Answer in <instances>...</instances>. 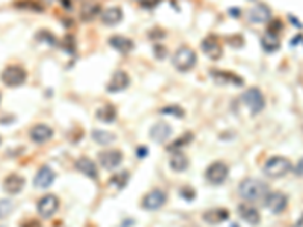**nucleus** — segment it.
<instances>
[{
  "label": "nucleus",
  "mask_w": 303,
  "mask_h": 227,
  "mask_svg": "<svg viewBox=\"0 0 303 227\" xmlns=\"http://www.w3.org/2000/svg\"><path fill=\"white\" fill-rule=\"evenodd\" d=\"M238 192L249 203H255L259 200H265V197L268 195V185L259 179H253V177H247L240 183Z\"/></svg>",
  "instance_id": "obj_1"
},
{
  "label": "nucleus",
  "mask_w": 303,
  "mask_h": 227,
  "mask_svg": "<svg viewBox=\"0 0 303 227\" xmlns=\"http://www.w3.org/2000/svg\"><path fill=\"white\" fill-rule=\"evenodd\" d=\"M264 174L271 179H281L287 176L290 171L293 170V164L288 158L284 156H273L264 164Z\"/></svg>",
  "instance_id": "obj_2"
},
{
  "label": "nucleus",
  "mask_w": 303,
  "mask_h": 227,
  "mask_svg": "<svg viewBox=\"0 0 303 227\" xmlns=\"http://www.w3.org/2000/svg\"><path fill=\"white\" fill-rule=\"evenodd\" d=\"M26 77H27L26 70L21 65H15V64H11V65L5 67L2 74H0L2 83L9 87V88H15V87L23 85L26 82Z\"/></svg>",
  "instance_id": "obj_3"
},
{
  "label": "nucleus",
  "mask_w": 303,
  "mask_h": 227,
  "mask_svg": "<svg viewBox=\"0 0 303 227\" xmlns=\"http://www.w3.org/2000/svg\"><path fill=\"white\" fill-rule=\"evenodd\" d=\"M197 62V55L196 52L188 47V46H182L176 50L175 56H173V65L179 70V71H189L194 68Z\"/></svg>",
  "instance_id": "obj_4"
},
{
  "label": "nucleus",
  "mask_w": 303,
  "mask_h": 227,
  "mask_svg": "<svg viewBox=\"0 0 303 227\" xmlns=\"http://www.w3.org/2000/svg\"><path fill=\"white\" fill-rule=\"evenodd\" d=\"M241 99L242 102H244V105L250 109V112L253 114V115L261 112L264 109V106H265L264 94L258 88H249L247 91H244Z\"/></svg>",
  "instance_id": "obj_5"
},
{
  "label": "nucleus",
  "mask_w": 303,
  "mask_h": 227,
  "mask_svg": "<svg viewBox=\"0 0 303 227\" xmlns=\"http://www.w3.org/2000/svg\"><path fill=\"white\" fill-rule=\"evenodd\" d=\"M60 209V198L55 194H47L37 203V211L41 218H52Z\"/></svg>",
  "instance_id": "obj_6"
},
{
  "label": "nucleus",
  "mask_w": 303,
  "mask_h": 227,
  "mask_svg": "<svg viewBox=\"0 0 303 227\" xmlns=\"http://www.w3.org/2000/svg\"><path fill=\"white\" fill-rule=\"evenodd\" d=\"M264 202H265V206L268 208V211L271 214H276V215L282 214L288 206V197L281 191L268 192V195L265 197Z\"/></svg>",
  "instance_id": "obj_7"
},
{
  "label": "nucleus",
  "mask_w": 303,
  "mask_h": 227,
  "mask_svg": "<svg viewBox=\"0 0 303 227\" xmlns=\"http://www.w3.org/2000/svg\"><path fill=\"white\" fill-rule=\"evenodd\" d=\"M228 174H229V168L225 162L222 161H217V162H212L208 168H206V179L209 183L212 185H222L226 179H228Z\"/></svg>",
  "instance_id": "obj_8"
},
{
  "label": "nucleus",
  "mask_w": 303,
  "mask_h": 227,
  "mask_svg": "<svg viewBox=\"0 0 303 227\" xmlns=\"http://www.w3.org/2000/svg\"><path fill=\"white\" fill-rule=\"evenodd\" d=\"M99 162L105 170H116L123 162V153L119 149H108L99 153Z\"/></svg>",
  "instance_id": "obj_9"
},
{
  "label": "nucleus",
  "mask_w": 303,
  "mask_h": 227,
  "mask_svg": "<svg viewBox=\"0 0 303 227\" xmlns=\"http://www.w3.org/2000/svg\"><path fill=\"white\" fill-rule=\"evenodd\" d=\"M167 202V195L164 191L161 189H153L150 192H147L141 202V206L146 209V211H156L159 208H162Z\"/></svg>",
  "instance_id": "obj_10"
},
{
  "label": "nucleus",
  "mask_w": 303,
  "mask_h": 227,
  "mask_svg": "<svg viewBox=\"0 0 303 227\" xmlns=\"http://www.w3.org/2000/svg\"><path fill=\"white\" fill-rule=\"evenodd\" d=\"M247 18L255 24H264L271 20V9L265 3H259L247 12Z\"/></svg>",
  "instance_id": "obj_11"
},
{
  "label": "nucleus",
  "mask_w": 303,
  "mask_h": 227,
  "mask_svg": "<svg viewBox=\"0 0 303 227\" xmlns=\"http://www.w3.org/2000/svg\"><path fill=\"white\" fill-rule=\"evenodd\" d=\"M130 83V79H129V74L123 70H119L113 74V77L109 79L108 85H106V90L109 93H120L123 90H126Z\"/></svg>",
  "instance_id": "obj_12"
},
{
  "label": "nucleus",
  "mask_w": 303,
  "mask_h": 227,
  "mask_svg": "<svg viewBox=\"0 0 303 227\" xmlns=\"http://www.w3.org/2000/svg\"><path fill=\"white\" fill-rule=\"evenodd\" d=\"M202 50L208 58L217 61L223 55V47L215 37H208L202 41Z\"/></svg>",
  "instance_id": "obj_13"
},
{
  "label": "nucleus",
  "mask_w": 303,
  "mask_h": 227,
  "mask_svg": "<svg viewBox=\"0 0 303 227\" xmlns=\"http://www.w3.org/2000/svg\"><path fill=\"white\" fill-rule=\"evenodd\" d=\"M29 135H31V139H32L34 143L43 144V143H47V141L53 136V130H52V127L47 126V124H35V126L31 129Z\"/></svg>",
  "instance_id": "obj_14"
},
{
  "label": "nucleus",
  "mask_w": 303,
  "mask_h": 227,
  "mask_svg": "<svg viewBox=\"0 0 303 227\" xmlns=\"http://www.w3.org/2000/svg\"><path fill=\"white\" fill-rule=\"evenodd\" d=\"M55 180V173L52 168L49 167H41L38 173L35 174V179H34V185L35 188L38 189H44V188H49Z\"/></svg>",
  "instance_id": "obj_15"
},
{
  "label": "nucleus",
  "mask_w": 303,
  "mask_h": 227,
  "mask_svg": "<svg viewBox=\"0 0 303 227\" xmlns=\"http://www.w3.org/2000/svg\"><path fill=\"white\" fill-rule=\"evenodd\" d=\"M24 186V177L20 176V174H9L8 177H5L3 180V189L8 192V194H18Z\"/></svg>",
  "instance_id": "obj_16"
},
{
  "label": "nucleus",
  "mask_w": 303,
  "mask_h": 227,
  "mask_svg": "<svg viewBox=\"0 0 303 227\" xmlns=\"http://www.w3.org/2000/svg\"><path fill=\"white\" fill-rule=\"evenodd\" d=\"M238 214H240V217L245 223H249L252 226H256L261 221V215H259L258 209L250 206V205H247V203H242V205L238 206Z\"/></svg>",
  "instance_id": "obj_17"
},
{
  "label": "nucleus",
  "mask_w": 303,
  "mask_h": 227,
  "mask_svg": "<svg viewBox=\"0 0 303 227\" xmlns=\"http://www.w3.org/2000/svg\"><path fill=\"white\" fill-rule=\"evenodd\" d=\"M123 18V12L119 6H113V8H108L105 11L100 12V20L103 24L106 26H114V24H119Z\"/></svg>",
  "instance_id": "obj_18"
},
{
  "label": "nucleus",
  "mask_w": 303,
  "mask_h": 227,
  "mask_svg": "<svg viewBox=\"0 0 303 227\" xmlns=\"http://www.w3.org/2000/svg\"><path fill=\"white\" fill-rule=\"evenodd\" d=\"M76 168L80 171L82 174H85L87 177H90V179H97L99 177V171H97V167H96V164L90 159V158H79L77 161H76Z\"/></svg>",
  "instance_id": "obj_19"
},
{
  "label": "nucleus",
  "mask_w": 303,
  "mask_h": 227,
  "mask_svg": "<svg viewBox=\"0 0 303 227\" xmlns=\"http://www.w3.org/2000/svg\"><path fill=\"white\" fill-rule=\"evenodd\" d=\"M172 135V127L167 123H156L152 129H150V136L156 141V143H164L170 138Z\"/></svg>",
  "instance_id": "obj_20"
},
{
  "label": "nucleus",
  "mask_w": 303,
  "mask_h": 227,
  "mask_svg": "<svg viewBox=\"0 0 303 227\" xmlns=\"http://www.w3.org/2000/svg\"><path fill=\"white\" fill-rule=\"evenodd\" d=\"M109 44H111L117 52H120L121 55H127V53L133 49L132 40H129V38H126V37H123V35H114V37H111V38H109Z\"/></svg>",
  "instance_id": "obj_21"
},
{
  "label": "nucleus",
  "mask_w": 303,
  "mask_h": 227,
  "mask_svg": "<svg viewBox=\"0 0 303 227\" xmlns=\"http://www.w3.org/2000/svg\"><path fill=\"white\" fill-rule=\"evenodd\" d=\"M261 46H262V49L265 50V52H268V53H273V52H276V50H279V47H281V41H279V37H278V34H274V32H265L264 34V37L261 38Z\"/></svg>",
  "instance_id": "obj_22"
},
{
  "label": "nucleus",
  "mask_w": 303,
  "mask_h": 227,
  "mask_svg": "<svg viewBox=\"0 0 303 227\" xmlns=\"http://www.w3.org/2000/svg\"><path fill=\"white\" fill-rule=\"evenodd\" d=\"M211 76L220 82V83H234V85H242V79L240 76L231 73V71H222V70H214L211 71Z\"/></svg>",
  "instance_id": "obj_23"
},
{
  "label": "nucleus",
  "mask_w": 303,
  "mask_h": 227,
  "mask_svg": "<svg viewBox=\"0 0 303 227\" xmlns=\"http://www.w3.org/2000/svg\"><path fill=\"white\" fill-rule=\"evenodd\" d=\"M100 14V5L96 2H85L80 6V18L84 21H91Z\"/></svg>",
  "instance_id": "obj_24"
},
{
  "label": "nucleus",
  "mask_w": 303,
  "mask_h": 227,
  "mask_svg": "<svg viewBox=\"0 0 303 227\" xmlns=\"http://www.w3.org/2000/svg\"><path fill=\"white\" fill-rule=\"evenodd\" d=\"M228 217H229L228 209H211L203 214V220L209 224H220L225 220H228Z\"/></svg>",
  "instance_id": "obj_25"
},
{
  "label": "nucleus",
  "mask_w": 303,
  "mask_h": 227,
  "mask_svg": "<svg viewBox=\"0 0 303 227\" xmlns=\"http://www.w3.org/2000/svg\"><path fill=\"white\" fill-rule=\"evenodd\" d=\"M170 167H172L173 171L186 170V167H188V158L183 153H181V152H176L172 156V159H170Z\"/></svg>",
  "instance_id": "obj_26"
},
{
  "label": "nucleus",
  "mask_w": 303,
  "mask_h": 227,
  "mask_svg": "<svg viewBox=\"0 0 303 227\" xmlns=\"http://www.w3.org/2000/svg\"><path fill=\"white\" fill-rule=\"evenodd\" d=\"M93 139L97 144H100V146H108V144L114 143L116 135L111 133V132H106V130H94L93 132Z\"/></svg>",
  "instance_id": "obj_27"
},
{
  "label": "nucleus",
  "mask_w": 303,
  "mask_h": 227,
  "mask_svg": "<svg viewBox=\"0 0 303 227\" xmlns=\"http://www.w3.org/2000/svg\"><path fill=\"white\" fill-rule=\"evenodd\" d=\"M117 115V111L113 108V106H103L102 109L97 111V118L99 120H103V121H113Z\"/></svg>",
  "instance_id": "obj_28"
},
{
  "label": "nucleus",
  "mask_w": 303,
  "mask_h": 227,
  "mask_svg": "<svg viewBox=\"0 0 303 227\" xmlns=\"http://www.w3.org/2000/svg\"><path fill=\"white\" fill-rule=\"evenodd\" d=\"M14 209V203L9 200V198H3L0 200V218H5L8 217Z\"/></svg>",
  "instance_id": "obj_29"
},
{
  "label": "nucleus",
  "mask_w": 303,
  "mask_h": 227,
  "mask_svg": "<svg viewBox=\"0 0 303 227\" xmlns=\"http://www.w3.org/2000/svg\"><path fill=\"white\" fill-rule=\"evenodd\" d=\"M132 2H136V3H141L143 6L150 8V6H155L159 0H132Z\"/></svg>",
  "instance_id": "obj_30"
},
{
  "label": "nucleus",
  "mask_w": 303,
  "mask_h": 227,
  "mask_svg": "<svg viewBox=\"0 0 303 227\" xmlns=\"http://www.w3.org/2000/svg\"><path fill=\"white\" fill-rule=\"evenodd\" d=\"M162 112H166V114L173 112L172 115H178L176 112H179L182 117H183V111H182V109H179V108H175V106H169V108H164V109H162Z\"/></svg>",
  "instance_id": "obj_31"
},
{
  "label": "nucleus",
  "mask_w": 303,
  "mask_h": 227,
  "mask_svg": "<svg viewBox=\"0 0 303 227\" xmlns=\"http://www.w3.org/2000/svg\"><path fill=\"white\" fill-rule=\"evenodd\" d=\"M294 173H296V176L303 177V158L297 162V165H296V168H294Z\"/></svg>",
  "instance_id": "obj_32"
},
{
  "label": "nucleus",
  "mask_w": 303,
  "mask_h": 227,
  "mask_svg": "<svg viewBox=\"0 0 303 227\" xmlns=\"http://www.w3.org/2000/svg\"><path fill=\"white\" fill-rule=\"evenodd\" d=\"M0 143H2V138H0Z\"/></svg>",
  "instance_id": "obj_33"
}]
</instances>
